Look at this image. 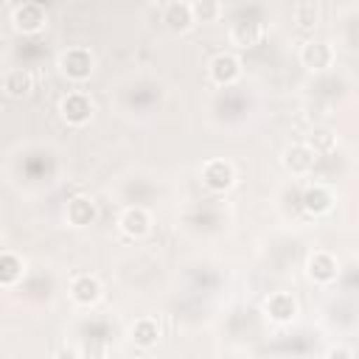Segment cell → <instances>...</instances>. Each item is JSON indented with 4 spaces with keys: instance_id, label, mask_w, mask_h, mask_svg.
<instances>
[{
    "instance_id": "cell-24",
    "label": "cell",
    "mask_w": 359,
    "mask_h": 359,
    "mask_svg": "<svg viewBox=\"0 0 359 359\" xmlns=\"http://www.w3.org/2000/svg\"><path fill=\"white\" fill-rule=\"evenodd\" d=\"M0 241H3V227H0Z\"/></svg>"
},
{
    "instance_id": "cell-15",
    "label": "cell",
    "mask_w": 359,
    "mask_h": 359,
    "mask_svg": "<svg viewBox=\"0 0 359 359\" xmlns=\"http://www.w3.org/2000/svg\"><path fill=\"white\" fill-rule=\"evenodd\" d=\"M163 22L168 25V31L182 34L188 28H194V14H191V3H165L163 6Z\"/></svg>"
},
{
    "instance_id": "cell-16",
    "label": "cell",
    "mask_w": 359,
    "mask_h": 359,
    "mask_svg": "<svg viewBox=\"0 0 359 359\" xmlns=\"http://www.w3.org/2000/svg\"><path fill=\"white\" fill-rule=\"evenodd\" d=\"M95 216H98V208H95L93 196H73L67 202V222L73 227H87L95 222Z\"/></svg>"
},
{
    "instance_id": "cell-17",
    "label": "cell",
    "mask_w": 359,
    "mask_h": 359,
    "mask_svg": "<svg viewBox=\"0 0 359 359\" xmlns=\"http://www.w3.org/2000/svg\"><path fill=\"white\" fill-rule=\"evenodd\" d=\"M129 339L137 345V348H154L157 339H160V325L154 317H137L129 328Z\"/></svg>"
},
{
    "instance_id": "cell-1",
    "label": "cell",
    "mask_w": 359,
    "mask_h": 359,
    "mask_svg": "<svg viewBox=\"0 0 359 359\" xmlns=\"http://www.w3.org/2000/svg\"><path fill=\"white\" fill-rule=\"evenodd\" d=\"M297 59L300 65L309 70V73H325L328 67H334L337 62V50L331 42L325 39H306L297 50Z\"/></svg>"
},
{
    "instance_id": "cell-21",
    "label": "cell",
    "mask_w": 359,
    "mask_h": 359,
    "mask_svg": "<svg viewBox=\"0 0 359 359\" xmlns=\"http://www.w3.org/2000/svg\"><path fill=\"white\" fill-rule=\"evenodd\" d=\"M191 14H194V22H216L224 14V6L216 0H194Z\"/></svg>"
},
{
    "instance_id": "cell-11",
    "label": "cell",
    "mask_w": 359,
    "mask_h": 359,
    "mask_svg": "<svg viewBox=\"0 0 359 359\" xmlns=\"http://www.w3.org/2000/svg\"><path fill=\"white\" fill-rule=\"evenodd\" d=\"M101 294H104L101 280L95 275H90V272H81V275H76L70 280V297L79 306H95L101 300Z\"/></svg>"
},
{
    "instance_id": "cell-22",
    "label": "cell",
    "mask_w": 359,
    "mask_h": 359,
    "mask_svg": "<svg viewBox=\"0 0 359 359\" xmlns=\"http://www.w3.org/2000/svg\"><path fill=\"white\" fill-rule=\"evenodd\" d=\"M325 359H356V356L348 345H334V348L325 351Z\"/></svg>"
},
{
    "instance_id": "cell-7",
    "label": "cell",
    "mask_w": 359,
    "mask_h": 359,
    "mask_svg": "<svg viewBox=\"0 0 359 359\" xmlns=\"http://www.w3.org/2000/svg\"><path fill=\"white\" fill-rule=\"evenodd\" d=\"M202 185L213 194H222L236 185V168L227 160H208L202 165Z\"/></svg>"
},
{
    "instance_id": "cell-3",
    "label": "cell",
    "mask_w": 359,
    "mask_h": 359,
    "mask_svg": "<svg viewBox=\"0 0 359 359\" xmlns=\"http://www.w3.org/2000/svg\"><path fill=\"white\" fill-rule=\"evenodd\" d=\"M11 22L20 34L34 36V34L45 31V25H48V8L42 3H20L11 11Z\"/></svg>"
},
{
    "instance_id": "cell-6",
    "label": "cell",
    "mask_w": 359,
    "mask_h": 359,
    "mask_svg": "<svg viewBox=\"0 0 359 359\" xmlns=\"http://www.w3.org/2000/svg\"><path fill=\"white\" fill-rule=\"evenodd\" d=\"M59 115L67 126H84L90 118H93V101L84 95V93H67L62 101H59Z\"/></svg>"
},
{
    "instance_id": "cell-13",
    "label": "cell",
    "mask_w": 359,
    "mask_h": 359,
    "mask_svg": "<svg viewBox=\"0 0 359 359\" xmlns=\"http://www.w3.org/2000/svg\"><path fill=\"white\" fill-rule=\"evenodd\" d=\"M118 224L129 238H146L151 233V213L146 208H126Z\"/></svg>"
},
{
    "instance_id": "cell-23",
    "label": "cell",
    "mask_w": 359,
    "mask_h": 359,
    "mask_svg": "<svg viewBox=\"0 0 359 359\" xmlns=\"http://www.w3.org/2000/svg\"><path fill=\"white\" fill-rule=\"evenodd\" d=\"M53 359H81V351L79 348H59L53 353Z\"/></svg>"
},
{
    "instance_id": "cell-14",
    "label": "cell",
    "mask_w": 359,
    "mask_h": 359,
    "mask_svg": "<svg viewBox=\"0 0 359 359\" xmlns=\"http://www.w3.org/2000/svg\"><path fill=\"white\" fill-rule=\"evenodd\" d=\"M34 73L28 67H11L6 76H3V93L8 98H28L34 93Z\"/></svg>"
},
{
    "instance_id": "cell-19",
    "label": "cell",
    "mask_w": 359,
    "mask_h": 359,
    "mask_svg": "<svg viewBox=\"0 0 359 359\" xmlns=\"http://www.w3.org/2000/svg\"><path fill=\"white\" fill-rule=\"evenodd\" d=\"M292 20H294V25H297L300 31H311V28H317V22H320V6L311 3V0L294 3V6H292Z\"/></svg>"
},
{
    "instance_id": "cell-9",
    "label": "cell",
    "mask_w": 359,
    "mask_h": 359,
    "mask_svg": "<svg viewBox=\"0 0 359 359\" xmlns=\"http://www.w3.org/2000/svg\"><path fill=\"white\" fill-rule=\"evenodd\" d=\"M264 311H266V317H269L272 323L286 325V323H292V320L297 317V300H294V294H289V292H272V294L264 300Z\"/></svg>"
},
{
    "instance_id": "cell-10",
    "label": "cell",
    "mask_w": 359,
    "mask_h": 359,
    "mask_svg": "<svg viewBox=\"0 0 359 359\" xmlns=\"http://www.w3.org/2000/svg\"><path fill=\"white\" fill-rule=\"evenodd\" d=\"M314 163H317V154L306 146V143H292L286 151H283V168L292 174V177H306L314 171Z\"/></svg>"
},
{
    "instance_id": "cell-20",
    "label": "cell",
    "mask_w": 359,
    "mask_h": 359,
    "mask_svg": "<svg viewBox=\"0 0 359 359\" xmlns=\"http://www.w3.org/2000/svg\"><path fill=\"white\" fill-rule=\"evenodd\" d=\"M22 272H25V266L14 252H0V283L3 286L17 283L22 278Z\"/></svg>"
},
{
    "instance_id": "cell-2",
    "label": "cell",
    "mask_w": 359,
    "mask_h": 359,
    "mask_svg": "<svg viewBox=\"0 0 359 359\" xmlns=\"http://www.w3.org/2000/svg\"><path fill=\"white\" fill-rule=\"evenodd\" d=\"M95 59L87 48H67L59 53V73L70 81H87L93 76Z\"/></svg>"
},
{
    "instance_id": "cell-18",
    "label": "cell",
    "mask_w": 359,
    "mask_h": 359,
    "mask_svg": "<svg viewBox=\"0 0 359 359\" xmlns=\"http://www.w3.org/2000/svg\"><path fill=\"white\" fill-rule=\"evenodd\" d=\"M317 157L320 154H331L334 149H337V132L331 129V126H314L309 135H306V140H303Z\"/></svg>"
},
{
    "instance_id": "cell-5",
    "label": "cell",
    "mask_w": 359,
    "mask_h": 359,
    "mask_svg": "<svg viewBox=\"0 0 359 359\" xmlns=\"http://www.w3.org/2000/svg\"><path fill=\"white\" fill-rule=\"evenodd\" d=\"M241 76V59L236 53H216L208 62V79L219 87H230L236 84Z\"/></svg>"
},
{
    "instance_id": "cell-8",
    "label": "cell",
    "mask_w": 359,
    "mask_h": 359,
    "mask_svg": "<svg viewBox=\"0 0 359 359\" xmlns=\"http://www.w3.org/2000/svg\"><path fill=\"white\" fill-rule=\"evenodd\" d=\"M306 275L314 283H331L339 275V261L325 250H314L306 261Z\"/></svg>"
},
{
    "instance_id": "cell-12",
    "label": "cell",
    "mask_w": 359,
    "mask_h": 359,
    "mask_svg": "<svg viewBox=\"0 0 359 359\" xmlns=\"http://www.w3.org/2000/svg\"><path fill=\"white\" fill-rule=\"evenodd\" d=\"M300 208H303L309 216H325V213H331V208H334V194H331V188H325V185H311V188H306V191L300 194Z\"/></svg>"
},
{
    "instance_id": "cell-4",
    "label": "cell",
    "mask_w": 359,
    "mask_h": 359,
    "mask_svg": "<svg viewBox=\"0 0 359 359\" xmlns=\"http://www.w3.org/2000/svg\"><path fill=\"white\" fill-rule=\"evenodd\" d=\"M227 36H230V42H233L236 48L250 50V48H255V45L264 42V36H266V25H264V20L241 17V20H236V22L230 25Z\"/></svg>"
}]
</instances>
